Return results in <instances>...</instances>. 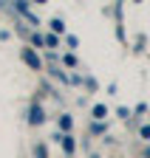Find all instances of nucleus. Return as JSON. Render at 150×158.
<instances>
[{
  "instance_id": "3",
  "label": "nucleus",
  "mask_w": 150,
  "mask_h": 158,
  "mask_svg": "<svg viewBox=\"0 0 150 158\" xmlns=\"http://www.w3.org/2000/svg\"><path fill=\"white\" fill-rule=\"evenodd\" d=\"M34 155H37V158H48V150H45V144H37V147H34Z\"/></svg>"
},
{
  "instance_id": "1",
  "label": "nucleus",
  "mask_w": 150,
  "mask_h": 158,
  "mask_svg": "<svg viewBox=\"0 0 150 158\" xmlns=\"http://www.w3.org/2000/svg\"><path fill=\"white\" fill-rule=\"evenodd\" d=\"M23 59H26V65H31L34 71H40V68H43V62H40V56H37V54H34L31 48H26V51H23Z\"/></svg>"
},
{
  "instance_id": "8",
  "label": "nucleus",
  "mask_w": 150,
  "mask_h": 158,
  "mask_svg": "<svg viewBox=\"0 0 150 158\" xmlns=\"http://www.w3.org/2000/svg\"><path fill=\"white\" fill-rule=\"evenodd\" d=\"M142 138H147V141H150V127H142Z\"/></svg>"
},
{
  "instance_id": "6",
  "label": "nucleus",
  "mask_w": 150,
  "mask_h": 158,
  "mask_svg": "<svg viewBox=\"0 0 150 158\" xmlns=\"http://www.w3.org/2000/svg\"><path fill=\"white\" fill-rule=\"evenodd\" d=\"M51 28H54V31H62L65 26H62V20H60V17H54V20H51Z\"/></svg>"
},
{
  "instance_id": "7",
  "label": "nucleus",
  "mask_w": 150,
  "mask_h": 158,
  "mask_svg": "<svg viewBox=\"0 0 150 158\" xmlns=\"http://www.w3.org/2000/svg\"><path fill=\"white\" fill-rule=\"evenodd\" d=\"M60 127H62V130H71V118H68V116L60 118Z\"/></svg>"
},
{
  "instance_id": "5",
  "label": "nucleus",
  "mask_w": 150,
  "mask_h": 158,
  "mask_svg": "<svg viewBox=\"0 0 150 158\" xmlns=\"http://www.w3.org/2000/svg\"><path fill=\"white\" fill-rule=\"evenodd\" d=\"M62 147H65V152H71V150H74V141H71V135H62Z\"/></svg>"
},
{
  "instance_id": "4",
  "label": "nucleus",
  "mask_w": 150,
  "mask_h": 158,
  "mask_svg": "<svg viewBox=\"0 0 150 158\" xmlns=\"http://www.w3.org/2000/svg\"><path fill=\"white\" fill-rule=\"evenodd\" d=\"M105 116H108L105 105H96V107H93V118H105Z\"/></svg>"
},
{
  "instance_id": "2",
  "label": "nucleus",
  "mask_w": 150,
  "mask_h": 158,
  "mask_svg": "<svg viewBox=\"0 0 150 158\" xmlns=\"http://www.w3.org/2000/svg\"><path fill=\"white\" fill-rule=\"evenodd\" d=\"M28 122H31V124H43V122H45V116H43V107H40V105H31Z\"/></svg>"
}]
</instances>
